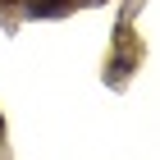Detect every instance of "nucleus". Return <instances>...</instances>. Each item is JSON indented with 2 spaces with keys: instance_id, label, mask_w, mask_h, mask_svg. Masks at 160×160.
I'll return each mask as SVG.
<instances>
[{
  "instance_id": "1",
  "label": "nucleus",
  "mask_w": 160,
  "mask_h": 160,
  "mask_svg": "<svg viewBox=\"0 0 160 160\" xmlns=\"http://www.w3.org/2000/svg\"><path fill=\"white\" fill-rule=\"evenodd\" d=\"M0 5H18V0H0ZM28 5H32V0H28Z\"/></svg>"
}]
</instances>
